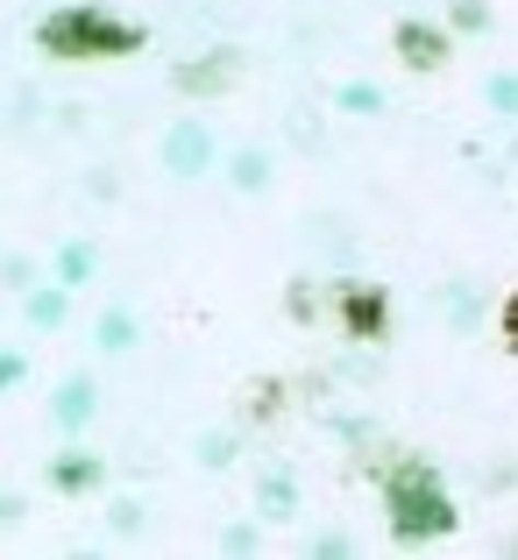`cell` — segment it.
Masks as SVG:
<instances>
[{"mask_svg": "<svg viewBox=\"0 0 518 560\" xmlns=\"http://www.w3.org/2000/svg\"><path fill=\"white\" fill-rule=\"evenodd\" d=\"M150 43L142 22H122V14L93 8V0H71V8L43 14L36 22V50L57 57V65H100V57H136Z\"/></svg>", "mask_w": 518, "mask_h": 560, "instance_id": "cell-1", "label": "cell"}, {"mask_svg": "<svg viewBox=\"0 0 518 560\" xmlns=\"http://www.w3.org/2000/svg\"><path fill=\"white\" fill-rule=\"evenodd\" d=\"M383 504H391V539L398 547H426V539H448L454 525H462V511H454V497L440 490L434 462H419V454H405V462L383 476Z\"/></svg>", "mask_w": 518, "mask_h": 560, "instance_id": "cell-2", "label": "cell"}, {"mask_svg": "<svg viewBox=\"0 0 518 560\" xmlns=\"http://www.w3.org/2000/svg\"><path fill=\"white\" fill-rule=\"evenodd\" d=\"M391 50L405 57L412 71H440V65L454 57V36H448L440 22H419V14H405V22L391 28Z\"/></svg>", "mask_w": 518, "mask_h": 560, "instance_id": "cell-3", "label": "cell"}, {"mask_svg": "<svg viewBox=\"0 0 518 560\" xmlns=\"http://www.w3.org/2000/svg\"><path fill=\"white\" fill-rule=\"evenodd\" d=\"M334 313H342L348 341H383V327H391V305H383L377 284H342L334 291Z\"/></svg>", "mask_w": 518, "mask_h": 560, "instance_id": "cell-4", "label": "cell"}, {"mask_svg": "<svg viewBox=\"0 0 518 560\" xmlns=\"http://www.w3.org/2000/svg\"><path fill=\"white\" fill-rule=\"evenodd\" d=\"M234 79H242V57L234 50H206V57H192V65H171V85L185 100H214V93H228Z\"/></svg>", "mask_w": 518, "mask_h": 560, "instance_id": "cell-5", "label": "cell"}, {"mask_svg": "<svg viewBox=\"0 0 518 560\" xmlns=\"http://www.w3.org/2000/svg\"><path fill=\"white\" fill-rule=\"evenodd\" d=\"M43 482H50L57 497H93L100 482H107V462H100V454H85V447H65V454H50Z\"/></svg>", "mask_w": 518, "mask_h": 560, "instance_id": "cell-6", "label": "cell"}, {"mask_svg": "<svg viewBox=\"0 0 518 560\" xmlns=\"http://www.w3.org/2000/svg\"><path fill=\"white\" fill-rule=\"evenodd\" d=\"M164 164H171V178H206V171H214V136H206V121H177L171 128Z\"/></svg>", "mask_w": 518, "mask_h": 560, "instance_id": "cell-7", "label": "cell"}, {"mask_svg": "<svg viewBox=\"0 0 518 560\" xmlns=\"http://www.w3.org/2000/svg\"><path fill=\"white\" fill-rule=\"evenodd\" d=\"M93 376H65L57 383V425H65V433H85V419H93Z\"/></svg>", "mask_w": 518, "mask_h": 560, "instance_id": "cell-8", "label": "cell"}, {"mask_svg": "<svg viewBox=\"0 0 518 560\" xmlns=\"http://www.w3.org/2000/svg\"><path fill=\"white\" fill-rule=\"evenodd\" d=\"M291 511H299V482L270 468V476L256 482V518H291Z\"/></svg>", "mask_w": 518, "mask_h": 560, "instance_id": "cell-9", "label": "cell"}, {"mask_svg": "<svg viewBox=\"0 0 518 560\" xmlns=\"http://www.w3.org/2000/svg\"><path fill=\"white\" fill-rule=\"evenodd\" d=\"M228 178H234V191H263V185H270V156H263V150H234Z\"/></svg>", "mask_w": 518, "mask_h": 560, "instance_id": "cell-10", "label": "cell"}, {"mask_svg": "<svg viewBox=\"0 0 518 560\" xmlns=\"http://www.w3.org/2000/svg\"><path fill=\"white\" fill-rule=\"evenodd\" d=\"M93 262H100L93 242H65V248H57V284H85V277H93Z\"/></svg>", "mask_w": 518, "mask_h": 560, "instance_id": "cell-11", "label": "cell"}, {"mask_svg": "<svg viewBox=\"0 0 518 560\" xmlns=\"http://www.w3.org/2000/svg\"><path fill=\"white\" fill-rule=\"evenodd\" d=\"M65 313H71V305H65V284H57V291H28V327L50 334V327H65Z\"/></svg>", "mask_w": 518, "mask_h": 560, "instance_id": "cell-12", "label": "cell"}, {"mask_svg": "<svg viewBox=\"0 0 518 560\" xmlns=\"http://www.w3.org/2000/svg\"><path fill=\"white\" fill-rule=\"evenodd\" d=\"M100 348H107V355L136 348V313H122V305H114V313H100Z\"/></svg>", "mask_w": 518, "mask_h": 560, "instance_id": "cell-13", "label": "cell"}, {"mask_svg": "<svg viewBox=\"0 0 518 560\" xmlns=\"http://www.w3.org/2000/svg\"><path fill=\"white\" fill-rule=\"evenodd\" d=\"M334 107H342V114H377L383 93H377V85H342V93H334Z\"/></svg>", "mask_w": 518, "mask_h": 560, "instance_id": "cell-14", "label": "cell"}, {"mask_svg": "<svg viewBox=\"0 0 518 560\" xmlns=\"http://www.w3.org/2000/svg\"><path fill=\"white\" fill-rule=\"evenodd\" d=\"M234 462V433H199V468H228Z\"/></svg>", "mask_w": 518, "mask_h": 560, "instance_id": "cell-15", "label": "cell"}, {"mask_svg": "<svg viewBox=\"0 0 518 560\" xmlns=\"http://www.w3.org/2000/svg\"><path fill=\"white\" fill-rule=\"evenodd\" d=\"M454 28H462V36H476V28H491V8H483V0H454V14H448Z\"/></svg>", "mask_w": 518, "mask_h": 560, "instance_id": "cell-16", "label": "cell"}, {"mask_svg": "<svg viewBox=\"0 0 518 560\" xmlns=\"http://www.w3.org/2000/svg\"><path fill=\"white\" fill-rule=\"evenodd\" d=\"M220 553H263V533L256 525H228V533H220Z\"/></svg>", "mask_w": 518, "mask_h": 560, "instance_id": "cell-17", "label": "cell"}, {"mask_svg": "<svg viewBox=\"0 0 518 560\" xmlns=\"http://www.w3.org/2000/svg\"><path fill=\"white\" fill-rule=\"evenodd\" d=\"M483 93H491V107H497V114H518V79H511V71H497Z\"/></svg>", "mask_w": 518, "mask_h": 560, "instance_id": "cell-18", "label": "cell"}, {"mask_svg": "<svg viewBox=\"0 0 518 560\" xmlns=\"http://www.w3.org/2000/svg\"><path fill=\"white\" fill-rule=\"evenodd\" d=\"M249 411H256V419H270V411H277V383H270V376L249 383Z\"/></svg>", "mask_w": 518, "mask_h": 560, "instance_id": "cell-19", "label": "cell"}, {"mask_svg": "<svg viewBox=\"0 0 518 560\" xmlns=\"http://www.w3.org/2000/svg\"><path fill=\"white\" fill-rule=\"evenodd\" d=\"M313 553H320V560H348V553H355V539H348V533H320V539H313Z\"/></svg>", "mask_w": 518, "mask_h": 560, "instance_id": "cell-20", "label": "cell"}, {"mask_svg": "<svg viewBox=\"0 0 518 560\" xmlns=\"http://www.w3.org/2000/svg\"><path fill=\"white\" fill-rule=\"evenodd\" d=\"M28 376V362L22 355H14V348H8V355H0V390H14V383H22Z\"/></svg>", "mask_w": 518, "mask_h": 560, "instance_id": "cell-21", "label": "cell"}, {"mask_svg": "<svg viewBox=\"0 0 518 560\" xmlns=\"http://www.w3.org/2000/svg\"><path fill=\"white\" fill-rule=\"evenodd\" d=\"M497 319H505V348H511V355H518V291H511V299H505V313H497Z\"/></svg>", "mask_w": 518, "mask_h": 560, "instance_id": "cell-22", "label": "cell"}]
</instances>
